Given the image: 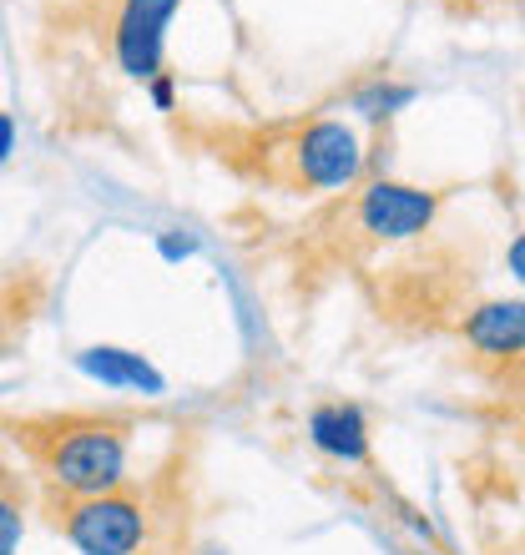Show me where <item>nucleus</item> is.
I'll list each match as a JSON object with an SVG mask.
<instances>
[{
	"label": "nucleus",
	"mask_w": 525,
	"mask_h": 555,
	"mask_svg": "<svg viewBox=\"0 0 525 555\" xmlns=\"http://www.w3.org/2000/svg\"><path fill=\"white\" fill-rule=\"evenodd\" d=\"M308 444L338 465H364L369 460V420L359 404H319L308 414Z\"/></svg>",
	"instance_id": "nucleus-6"
},
{
	"label": "nucleus",
	"mask_w": 525,
	"mask_h": 555,
	"mask_svg": "<svg viewBox=\"0 0 525 555\" xmlns=\"http://www.w3.org/2000/svg\"><path fill=\"white\" fill-rule=\"evenodd\" d=\"M511 273H515V283L525 288V233L511 243Z\"/></svg>",
	"instance_id": "nucleus-14"
},
{
	"label": "nucleus",
	"mask_w": 525,
	"mask_h": 555,
	"mask_svg": "<svg viewBox=\"0 0 525 555\" xmlns=\"http://www.w3.org/2000/svg\"><path fill=\"white\" fill-rule=\"evenodd\" d=\"M157 253H162V258H167V263H182V258H192V253H197V237L162 233V237H157Z\"/></svg>",
	"instance_id": "nucleus-11"
},
{
	"label": "nucleus",
	"mask_w": 525,
	"mask_h": 555,
	"mask_svg": "<svg viewBox=\"0 0 525 555\" xmlns=\"http://www.w3.org/2000/svg\"><path fill=\"white\" fill-rule=\"evenodd\" d=\"M414 102V87H394V81H374V87H364L359 96H354V106L364 112V117H394L399 106Z\"/></svg>",
	"instance_id": "nucleus-9"
},
{
	"label": "nucleus",
	"mask_w": 525,
	"mask_h": 555,
	"mask_svg": "<svg viewBox=\"0 0 525 555\" xmlns=\"http://www.w3.org/2000/svg\"><path fill=\"white\" fill-rule=\"evenodd\" d=\"M182 0H121L117 21H112V51H117L121 76L131 81H152L167 56V26Z\"/></svg>",
	"instance_id": "nucleus-4"
},
{
	"label": "nucleus",
	"mask_w": 525,
	"mask_h": 555,
	"mask_svg": "<svg viewBox=\"0 0 525 555\" xmlns=\"http://www.w3.org/2000/svg\"><path fill=\"white\" fill-rule=\"evenodd\" d=\"M21 535H26V511H21V500L0 485V555L21 551Z\"/></svg>",
	"instance_id": "nucleus-10"
},
{
	"label": "nucleus",
	"mask_w": 525,
	"mask_h": 555,
	"mask_svg": "<svg viewBox=\"0 0 525 555\" xmlns=\"http://www.w3.org/2000/svg\"><path fill=\"white\" fill-rule=\"evenodd\" d=\"M41 465L46 480L56 485L61 495L72 500L112 495V490L127 485V429L112 420L61 424L56 435L46 439Z\"/></svg>",
	"instance_id": "nucleus-1"
},
{
	"label": "nucleus",
	"mask_w": 525,
	"mask_h": 555,
	"mask_svg": "<svg viewBox=\"0 0 525 555\" xmlns=\"http://www.w3.org/2000/svg\"><path fill=\"white\" fill-rule=\"evenodd\" d=\"M76 369H81L87 379L106 384V389H137V395H162V389H167V379H162L157 369L146 364L142 353L117 349V344L81 349V353H76Z\"/></svg>",
	"instance_id": "nucleus-8"
},
{
	"label": "nucleus",
	"mask_w": 525,
	"mask_h": 555,
	"mask_svg": "<svg viewBox=\"0 0 525 555\" xmlns=\"http://www.w3.org/2000/svg\"><path fill=\"white\" fill-rule=\"evenodd\" d=\"M15 152V121H11V112H0V162Z\"/></svg>",
	"instance_id": "nucleus-13"
},
{
	"label": "nucleus",
	"mask_w": 525,
	"mask_h": 555,
	"mask_svg": "<svg viewBox=\"0 0 525 555\" xmlns=\"http://www.w3.org/2000/svg\"><path fill=\"white\" fill-rule=\"evenodd\" d=\"M66 541L76 545V555H137L146 545V505L127 490L112 495H91V500H72L61 515Z\"/></svg>",
	"instance_id": "nucleus-2"
},
{
	"label": "nucleus",
	"mask_w": 525,
	"mask_h": 555,
	"mask_svg": "<svg viewBox=\"0 0 525 555\" xmlns=\"http://www.w3.org/2000/svg\"><path fill=\"white\" fill-rule=\"evenodd\" d=\"M197 555H222V551H197Z\"/></svg>",
	"instance_id": "nucleus-15"
},
{
	"label": "nucleus",
	"mask_w": 525,
	"mask_h": 555,
	"mask_svg": "<svg viewBox=\"0 0 525 555\" xmlns=\"http://www.w3.org/2000/svg\"><path fill=\"white\" fill-rule=\"evenodd\" d=\"M146 91H152V106H157V112H172V106H177V81L167 72L152 76V81H146Z\"/></svg>",
	"instance_id": "nucleus-12"
},
{
	"label": "nucleus",
	"mask_w": 525,
	"mask_h": 555,
	"mask_svg": "<svg viewBox=\"0 0 525 555\" xmlns=\"http://www.w3.org/2000/svg\"><path fill=\"white\" fill-rule=\"evenodd\" d=\"M293 172H298L304 188H319V192L354 188L364 177V142H359V132L349 121L323 117L313 127H304L298 142H293Z\"/></svg>",
	"instance_id": "nucleus-3"
},
{
	"label": "nucleus",
	"mask_w": 525,
	"mask_h": 555,
	"mask_svg": "<svg viewBox=\"0 0 525 555\" xmlns=\"http://www.w3.org/2000/svg\"><path fill=\"white\" fill-rule=\"evenodd\" d=\"M450 5H460V0H450Z\"/></svg>",
	"instance_id": "nucleus-16"
},
{
	"label": "nucleus",
	"mask_w": 525,
	"mask_h": 555,
	"mask_svg": "<svg viewBox=\"0 0 525 555\" xmlns=\"http://www.w3.org/2000/svg\"><path fill=\"white\" fill-rule=\"evenodd\" d=\"M470 349L485 359H515L525 353V298H490L465 319Z\"/></svg>",
	"instance_id": "nucleus-7"
},
{
	"label": "nucleus",
	"mask_w": 525,
	"mask_h": 555,
	"mask_svg": "<svg viewBox=\"0 0 525 555\" xmlns=\"http://www.w3.org/2000/svg\"><path fill=\"white\" fill-rule=\"evenodd\" d=\"M439 212V197L424 188H409V182H369L364 197H359V228L369 237H384V243H405V237L424 233Z\"/></svg>",
	"instance_id": "nucleus-5"
}]
</instances>
